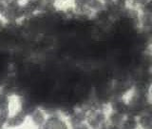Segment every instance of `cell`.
Instances as JSON below:
<instances>
[{"mask_svg": "<svg viewBox=\"0 0 152 129\" xmlns=\"http://www.w3.org/2000/svg\"><path fill=\"white\" fill-rule=\"evenodd\" d=\"M46 109V108H45ZM48 117L40 129H71L66 115L59 109H46Z\"/></svg>", "mask_w": 152, "mask_h": 129, "instance_id": "6da1fadb", "label": "cell"}, {"mask_svg": "<svg viewBox=\"0 0 152 129\" xmlns=\"http://www.w3.org/2000/svg\"><path fill=\"white\" fill-rule=\"evenodd\" d=\"M107 104H101L100 106L87 111L86 123L90 129H99L107 124Z\"/></svg>", "mask_w": 152, "mask_h": 129, "instance_id": "7a4b0ae2", "label": "cell"}, {"mask_svg": "<svg viewBox=\"0 0 152 129\" xmlns=\"http://www.w3.org/2000/svg\"><path fill=\"white\" fill-rule=\"evenodd\" d=\"M48 117V111L43 106H35L28 115V125L34 129H40Z\"/></svg>", "mask_w": 152, "mask_h": 129, "instance_id": "3957f363", "label": "cell"}, {"mask_svg": "<svg viewBox=\"0 0 152 129\" xmlns=\"http://www.w3.org/2000/svg\"><path fill=\"white\" fill-rule=\"evenodd\" d=\"M28 125V114L21 109H15L9 117L6 129H22Z\"/></svg>", "mask_w": 152, "mask_h": 129, "instance_id": "277c9868", "label": "cell"}, {"mask_svg": "<svg viewBox=\"0 0 152 129\" xmlns=\"http://www.w3.org/2000/svg\"><path fill=\"white\" fill-rule=\"evenodd\" d=\"M138 128L152 129V115L151 111H145L137 116Z\"/></svg>", "mask_w": 152, "mask_h": 129, "instance_id": "5b68a950", "label": "cell"}, {"mask_svg": "<svg viewBox=\"0 0 152 129\" xmlns=\"http://www.w3.org/2000/svg\"><path fill=\"white\" fill-rule=\"evenodd\" d=\"M125 115L120 114L118 112L112 111L110 109H107V123L110 124V125L121 127L122 123L125 119Z\"/></svg>", "mask_w": 152, "mask_h": 129, "instance_id": "8992f818", "label": "cell"}, {"mask_svg": "<svg viewBox=\"0 0 152 129\" xmlns=\"http://www.w3.org/2000/svg\"><path fill=\"white\" fill-rule=\"evenodd\" d=\"M137 116L132 114H128L125 117V119L121 125V129H137Z\"/></svg>", "mask_w": 152, "mask_h": 129, "instance_id": "52a82bcc", "label": "cell"}, {"mask_svg": "<svg viewBox=\"0 0 152 129\" xmlns=\"http://www.w3.org/2000/svg\"><path fill=\"white\" fill-rule=\"evenodd\" d=\"M71 129H90L88 127V125L86 122L84 123H81L79 124V125H76V126H73V127H71Z\"/></svg>", "mask_w": 152, "mask_h": 129, "instance_id": "ba28073f", "label": "cell"}, {"mask_svg": "<svg viewBox=\"0 0 152 129\" xmlns=\"http://www.w3.org/2000/svg\"><path fill=\"white\" fill-rule=\"evenodd\" d=\"M5 27H6V22H5L3 19L0 17V31H2Z\"/></svg>", "mask_w": 152, "mask_h": 129, "instance_id": "9c48e42d", "label": "cell"}, {"mask_svg": "<svg viewBox=\"0 0 152 129\" xmlns=\"http://www.w3.org/2000/svg\"><path fill=\"white\" fill-rule=\"evenodd\" d=\"M22 129H34V128L31 127V126H30V125H26L25 127H23Z\"/></svg>", "mask_w": 152, "mask_h": 129, "instance_id": "30bf717a", "label": "cell"}, {"mask_svg": "<svg viewBox=\"0 0 152 129\" xmlns=\"http://www.w3.org/2000/svg\"><path fill=\"white\" fill-rule=\"evenodd\" d=\"M137 129H140V128H137Z\"/></svg>", "mask_w": 152, "mask_h": 129, "instance_id": "8fae6325", "label": "cell"}]
</instances>
